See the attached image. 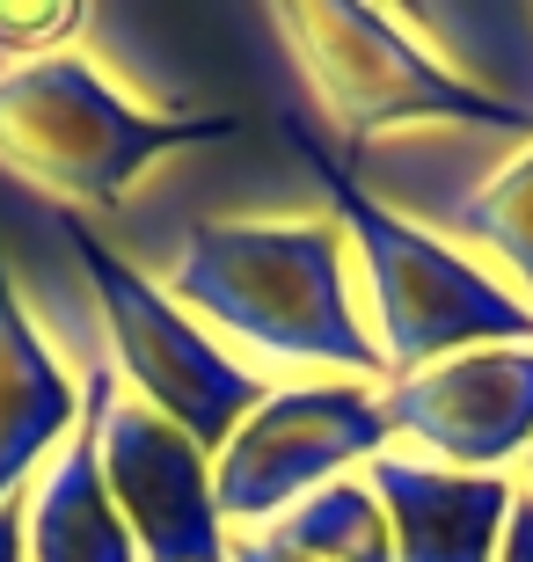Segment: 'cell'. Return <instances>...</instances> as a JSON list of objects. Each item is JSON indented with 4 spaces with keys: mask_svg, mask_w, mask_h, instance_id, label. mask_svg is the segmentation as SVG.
I'll return each mask as SVG.
<instances>
[{
    "mask_svg": "<svg viewBox=\"0 0 533 562\" xmlns=\"http://www.w3.org/2000/svg\"><path fill=\"white\" fill-rule=\"evenodd\" d=\"M497 562H533V497L519 490L512 519H504V541H497Z\"/></svg>",
    "mask_w": 533,
    "mask_h": 562,
    "instance_id": "17",
    "label": "cell"
},
{
    "mask_svg": "<svg viewBox=\"0 0 533 562\" xmlns=\"http://www.w3.org/2000/svg\"><path fill=\"white\" fill-rule=\"evenodd\" d=\"M395 22L446 66L453 81L482 88L490 103L526 110L512 74H526V95H533V8H431V0H417V8H402Z\"/></svg>",
    "mask_w": 533,
    "mask_h": 562,
    "instance_id": "12",
    "label": "cell"
},
{
    "mask_svg": "<svg viewBox=\"0 0 533 562\" xmlns=\"http://www.w3.org/2000/svg\"><path fill=\"white\" fill-rule=\"evenodd\" d=\"M81 30H88L81 0H0V52L22 59V66L59 59Z\"/></svg>",
    "mask_w": 533,
    "mask_h": 562,
    "instance_id": "15",
    "label": "cell"
},
{
    "mask_svg": "<svg viewBox=\"0 0 533 562\" xmlns=\"http://www.w3.org/2000/svg\"><path fill=\"white\" fill-rule=\"evenodd\" d=\"M242 117L226 110H140L132 95L96 74L81 52L0 74V168H15L22 183L81 205H118L146 168L176 146H212L234 139Z\"/></svg>",
    "mask_w": 533,
    "mask_h": 562,
    "instance_id": "3",
    "label": "cell"
},
{
    "mask_svg": "<svg viewBox=\"0 0 533 562\" xmlns=\"http://www.w3.org/2000/svg\"><path fill=\"white\" fill-rule=\"evenodd\" d=\"M118 387L110 366H96L81 387V424L66 446L37 468L22 490V526H30V562H140V541L124 533L118 504L103 490V402Z\"/></svg>",
    "mask_w": 533,
    "mask_h": 562,
    "instance_id": "10",
    "label": "cell"
},
{
    "mask_svg": "<svg viewBox=\"0 0 533 562\" xmlns=\"http://www.w3.org/2000/svg\"><path fill=\"white\" fill-rule=\"evenodd\" d=\"M366 482L388 512L395 562H497L504 519L519 504L512 475H460V468L417 460L402 446L373 460Z\"/></svg>",
    "mask_w": 533,
    "mask_h": 562,
    "instance_id": "9",
    "label": "cell"
},
{
    "mask_svg": "<svg viewBox=\"0 0 533 562\" xmlns=\"http://www.w3.org/2000/svg\"><path fill=\"white\" fill-rule=\"evenodd\" d=\"M226 562H308V555H292L270 526H256V533H234V541H226Z\"/></svg>",
    "mask_w": 533,
    "mask_h": 562,
    "instance_id": "16",
    "label": "cell"
},
{
    "mask_svg": "<svg viewBox=\"0 0 533 562\" xmlns=\"http://www.w3.org/2000/svg\"><path fill=\"white\" fill-rule=\"evenodd\" d=\"M292 66L308 74L322 110L344 139H380V132L453 125V132H512L533 146V117L512 103H490L482 88L453 81L424 44L388 15V8H351V0H278L270 8Z\"/></svg>",
    "mask_w": 533,
    "mask_h": 562,
    "instance_id": "4",
    "label": "cell"
},
{
    "mask_svg": "<svg viewBox=\"0 0 533 562\" xmlns=\"http://www.w3.org/2000/svg\"><path fill=\"white\" fill-rule=\"evenodd\" d=\"M74 424H81V387L66 380L0 263V504L37 482V468L66 446Z\"/></svg>",
    "mask_w": 533,
    "mask_h": 562,
    "instance_id": "11",
    "label": "cell"
},
{
    "mask_svg": "<svg viewBox=\"0 0 533 562\" xmlns=\"http://www.w3.org/2000/svg\"><path fill=\"white\" fill-rule=\"evenodd\" d=\"M96 446H103V490L124 533L140 541V562H226L234 526L220 519L206 446H190L176 424L132 402L124 387H110Z\"/></svg>",
    "mask_w": 533,
    "mask_h": 562,
    "instance_id": "8",
    "label": "cell"
},
{
    "mask_svg": "<svg viewBox=\"0 0 533 562\" xmlns=\"http://www.w3.org/2000/svg\"><path fill=\"white\" fill-rule=\"evenodd\" d=\"M380 409L417 460L460 475H504L533 453V344L453 351L424 373L388 380Z\"/></svg>",
    "mask_w": 533,
    "mask_h": 562,
    "instance_id": "7",
    "label": "cell"
},
{
    "mask_svg": "<svg viewBox=\"0 0 533 562\" xmlns=\"http://www.w3.org/2000/svg\"><path fill=\"white\" fill-rule=\"evenodd\" d=\"M446 227L468 234V241H482V249L519 278V300L533 307V146L519 154V161L497 168L482 190H468V198L446 212Z\"/></svg>",
    "mask_w": 533,
    "mask_h": 562,
    "instance_id": "14",
    "label": "cell"
},
{
    "mask_svg": "<svg viewBox=\"0 0 533 562\" xmlns=\"http://www.w3.org/2000/svg\"><path fill=\"white\" fill-rule=\"evenodd\" d=\"M168 300L278 366L388 387V358L351 292V234L336 212L198 220L168 256Z\"/></svg>",
    "mask_w": 533,
    "mask_h": 562,
    "instance_id": "1",
    "label": "cell"
},
{
    "mask_svg": "<svg viewBox=\"0 0 533 562\" xmlns=\"http://www.w3.org/2000/svg\"><path fill=\"white\" fill-rule=\"evenodd\" d=\"M66 249L81 256L88 292L103 307V336H110V373L132 387V402H146L154 417H168L190 446L220 453L226 438L242 431V417L270 395L264 373H248L242 358L220 351V336L168 300V285L124 263L96 227L66 220Z\"/></svg>",
    "mask_w": 533,
    "mask_h": 562,
    "instance_id": "5",
    "label": "cell"
},
{
    "mask_svg": "<svg viewBox=\"0 0 533 562\" xmlns=\"http://www.w3.org/2000/svg\"><path fill=\"white\" fill-rule=\"evenodd\" d=\"M395 446V424L380 409V387L358 380H292L270 387L242 417V431L212 453V490L220 519L234 533H256L322 482L366 475L373 460Z\"/></svg>",
    "mask_w": 533,
    "mask_h": 562,
    "instance_id": "6",
    "label": "cell"
},
{
    "mask_svg": "<svg viewBox=\"0 0 533 562\" xmlns=\"http://www.w3.org/2000/svg\"><path fill=\"white\" fill-rule=\"evenodd\" d=\"M270 533L308 562H395V533H388V512L373 497L366 475H344V482H322L314 497H300L292 512L270 519Z\"/></svg>",
    "mask_w": 533,
    "mask_h": 562,
    "instance_id": "13",
    "label": "cell"
},
{
    "mask_svg": "<svg viewBox=\"0 0 533 562\" xmlns=\"http://www.w3.org/2000/svg\"><path fill=\"white\" fill-rule=\"evenodd\" d=\"M0 562H30V526H22V497L0 504Z\"/></svg>",
    "mask_w": 533,
    "mask_h": 562,
    "instance_id": "18",
    "label": "cell"
},
{
    "mask_svg": "<svg viewBox=\"0 0 533 562\" xmlns=\"http://www.w3.org/2000/svg\"><path fill=\"white\" fill-rule=\"evenodd\" d=\"M519 490H526V497H533V453L519 460Z\"/></svg>",
    "mask_w": 533,
    "mask_h": 562,
    "instance_id": "19",
    "label": "cell"
},
{
    "mask_svg": "<svg viewBox=\"0 0 533 562\" xmlns=\"http://www.w3.org/2000/svg\"><path fill=\"white\" fill-rule=\"evenodd\" d=\"M300 161L322 176L329 212L351 234V249L366 256V292H373V344L388 358V380L424 373L453 351H490V344H533V307L519 300L497 271L475 256L438 241L431 227L388 212L380 198L351 183L344 161H329L314 132H292Z\"/></svg>",
    "mask_w": 533,
    "mask_h": 562,
    "instance_id": "2",
    "label": "cell"
}]
</instances>
